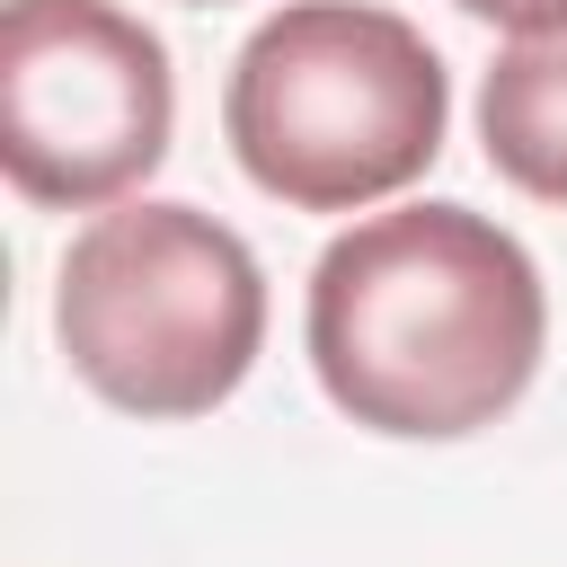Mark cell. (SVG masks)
I'll return each instance as SVG.
<instances>
[{
    "mask_svg": "<svg viewBox=\"0 0 567 567\" xmlns=\"http://www.w3.org/2000/svg\"><path fill=\"white\" fill-rule=\"evenodd\" d=\"M310 372L319 390L399 443H452L496 425L549 346V292L532 248L470 204H399L328 239L310 266Z\"/></svg>",
    "mask_w": 567,
    "mask_h": 567,
    "instance_id": "cell-1",
    "label": "cell"
},
{
    "mask_svg": "<svg viewBox=\"0 0 567 567\" xmlns=\"http://www.w3.org/2000/svg\"><path fill=\"white\" fill-rule=\"evenodd\" d=\"M443 53L372 0H284L230 62L221 133L292 213H363L416 186L443 151Z\"/></svg>",
    "mask_w": 567,
    "mask_h": 567,
    "instance_id": "cell-2",
    "label": "cell"
},
{
    "mask_svg": "<svg viewBox=\"0 0 567 567\" xmlns=\"http://www.w3.org/2000/svg\"><path fill=\"white\" fill-rule=\"evenodd\" d=\"M53 337L106 408L151 425L213 416L266 346V275L230 221L142 195L62 248Z\"/></svg>",
    "mask_w": 567,
    "mask_h": 567,
    "instance_id": "cell-3",
    "label": "cell"
},
{
    "mask_svg": "<svg viewBox=\"0 0 567 567\" xmlns=\"http://www.w3.org/2000/svg\"><path fill=\"white\" fill-rule=\"evenodd\" d=\"M168 44L115 0H9L0 18V168L27 204L89 213L168 159Z\"/></svg>",
    "mask_w": 567,
    "mask_h": 567,
    "instance_id": "cell-4",
    "label": "cell"
},
{
    "mask_svg": "<svg viewBox=\"0 0 567 567\" xmlns=\"http://www.w3.org/2000/svg\"><path fill=\"white\" fill-rule=\"evenodd\" d=\"M478 142L505 186L567 213V27L523 35L478 80Z\"/></svg>",
    "mask_w": 567,
    "mask_h": 567,
    "instance_id": "cell-5",
    "label": "cell"
},
{
    "mask_svg": "<svg viewBox=\"0 0 567 567\" xmlns=\"http://www.w3.org/2000/svg\"><path fill=\"white\" fill-rule=\"evenodd\" d=\"M461 9H470V18H487V27H505L514 44H523V35H558V27H567V0H461Z\"/></svg>",
    "mask_w": 567,
    "mask_h": 567,
    "instance_id": "cell-6",
    "label": "cell"
},
{
    "mask_svg": "<svg viewBox=\"0 0 567 567\" xmlns=\"http://www.w3.org/2000/svg\"><path fill=\"white\" fill-rule=\"evenodd\" d=\"M186 9H221V0H186Z\"/></svg>",
    "mask_w": 567,
    "mask_h": 567,
    "instance_id": "cell-7",
    "label": "cell"
}]
</instances>
